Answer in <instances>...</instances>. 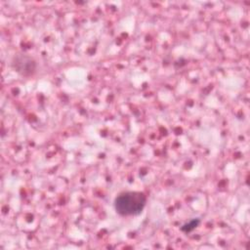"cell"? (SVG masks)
<instances>
[{
	"label": "cell",
	"mask_w": 250,
	"mask_h": 250,
	"mask_svg": "<svg viewBox=\"0 0 250 250\" xmlns=\"http://www.w3.org/2000/svg\"><path fill=\"white\" fill-rule=\"evenodd\" d=\"M115 210L123 216L140 214L146 205V196L137 191H128L115 198Z\"/></svg>",
	"instance_id": "1"
}]
</instances>
